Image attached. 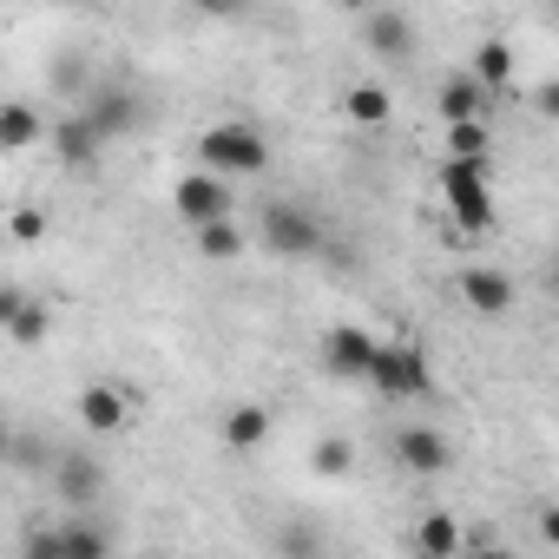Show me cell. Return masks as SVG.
<instances>
[{
  "mask_svg": "<svg viewBox=\"0 0 559 559\" xmlns=\"http://www.w3.org/2000/svg\"><path fill=\"white\" fill-rule=\"evenodd\" d=\"M73 408L93 435H126L132 428V389H119V382H86Z\"/></svg>",
  "mask_w": 559,
  "mask_h": 559,
  "instance_id": "obj_8",
  "label": "cell"
},
{
  "mask_svg": "<svg viewBox=\"0 0 559 559\" xmlns=\"http://www.w3.org/2000/svg\"><path fill=\"white\" fill-rule=\"evenodd\" d=\"M53 461H60V454H53L40 435H14V448H8V467H34V474H40V467H53Z\"/></svg>",
  "mask_w": 559,
  "mask_h": 559,
  "instance_id": "obj_26",
  "label": "cell"
},
{
  "mask_svg": "<svg viewBox=\"0 0 559 559\" xmlns=\"http://www.w3.org/2000/svg\"><path fill=\"white\" fill-rule=\"evenodd\" d=\"M448 158L480 165L487 158V126H448Z\"/></svg>",
  "mask_w": 559,
  "mask_h": 559,
  "instance_id": "obj_25",
  "label": "cell"
},
{
  "mask_svg": "<svg viewBox=\"0 0 559 559\" xmlns=\"http://www.w3.org/2000/svg\"><path fill=\"white\" fill-rule=\"evenodd\" d=\"M257 237H263V250H276V257H317V250H323V224H317V211H304V204H263V211H257Z\"/></svg>",
  "mask_w": 559,
  "mask_h": 559,
  "instance_id": "obj_4",
  "label": "cell"
},
{
  "mask_svg": "<svg viewBox=\"0 0 559 559\" xmlns=\"http://www.w3.org/2000/svg\"><path fill=\"white\" fill-rule=\"evenodd\" d=\"M454 552H461V520L448 507L421 513L415 520V559H454Z\"/></svg>",
  "mask_w": 559,
  "mask_h": 559,
  "instance_id": "obj_16",
  "label": "cell"
},
{
  "mask_svg": "<svg viewBox=\"0 0 559 559\" xmlns=\"http://www.w3.org/2000/svg\"><path fill=\"white\" fill-rule=\"evenodd\" d=\"M276 559H323V533L310 520H284L276 526Z\"/></svg>",
  "mask_w": 559,
  "mask_h": 559,
  "instance_id": "obj_23",
  "label": "cell"
},
{
  "mask_svg": "<svg viewBox=\"0 0 559 559\" xmlns=\"http://www.w3.org/2000/svg\"><path fill=\"white\" fill-rule=\"evenodd\" d=\"M461 297H467V310L487 317V323L513 317V304H520L513 276H507V270H487V263H467V270H461Z\"/></svg>",
  "mask_w": 559,
  "mask_h": 559,
  "instance_id": "obj_7",
  "label": "cell"
},
{
  "mask_svg": "<svg viewBox=\"0 0 559 559\" xmlns=\"http://www.w3.org/2000/svg\"><path fill=\"white\" fill-rule=\"evenodd\" d=\"M369 389H376V395H389V402H421V395H435V369H428L421 343H408V336H395V343H376Z\"/></svg>",
  "mask_w": 559,
  "mask_h": 559,
  "instance_id": "obj_2",
  "label": "cell"
},
{
  "mask_svg": "<svg viewBox=\"0 0 559 559\" xmlns=\"http://www.w3.org/2000/svg\"><path fill=\"white\" fill-rule=\"evenodd\" d=\"M47 330H53V310H47L40 297H27V304H21V317L8 323V343H21V349H34V343H47Z\"/></svg>",
  "mask_w": 559,
  "mask_h": 559,
  "instance_id": "obj_24",
  "label": "cell"
},
{
  "mask_svg": "<svg viewBox=\"0 0 559 559\" xmlns=\"http://www.w3.org/2000/svg\"><path fill=\"white\" fill-rule=\"evenodd\" d=\"M60 559H112V533L93 513H73L60 520Z\"/></svg>",
  "mask_w": 559,
  "mask_h": 559,
  "instance_id": "obj_17",
  "label": "cell"
},
{
  "mask_svg": "<svg viewBox=\"0 0 559 559\" xmlns=\"http://www.w3.org/2000/svg\"><path fill=\"white\" fill-rule=\"evenodd\" d=\"M369 362H376V336H369L362 323H336V330L323 336V369H330L336 382H369Z\"/></svg>",
  "mask_w": 559,
  "mask_h": 559,
  "instance_id": "obj_6",
  "label": "cell"
},
{
  "mask_svg": "<svg viewBox=\"0 0 559 559\" xmlns=\"http://www.w3.org/2000/svg\"><path fill=\"white\" fill-rule=\"evenodd\" d=\"M47 139H53V152H60V165H67V171L93 165V152H99V139H93V126H86L80 112H67L60 126H47Z\"/></svg>",
  "mask_w": 559,
  "mask_h": 559,
  "instance_id": "obj_18",
  "label": "cell"
},
{
  "mask_svg": "<svg viewBox=\"0 0 559 559\" xmlns=\"http://www.w3.org/2000/svg\"><path fill=\"white\" fill-rule=\"evenodd\" d=\"M21 559H60V526H27L21 533Z\"/></svg>",
  "mask_w": 559,
  "mask_h": 559,
  "instance_id": "obj_28",
  "label": "cell"
},
{
  "mask_svg": "<svg viewBox=\"0 0 559 559\" xmlns=\"http://www.w3.org/2000/svg\"><path fill=\"white\" fill-rule=\"evenodd\" d=\"M441 191H448V211H454L461 230H474V237L493 230V185H487V165L448 158V165H441Z\"/></svg>",
  "mask_w": 559,
  "mask_h": 559,
  "instance_id": "obj_3",
  "label": "cell"
},
{
  "mask_svg": "<svg viewBox=\"0 0 559 559\" xmlns=\"http://www.w3.org/2000/svg\"><path fill=\"white\" fill-rule=\"evenodd\" d=\"M198 237V257L204 263H237L243 257V224L230 217V224H204V230H191Z\"/></svg>",
  "mask_w": 559,
  "mask_h": 559,
  "instance_id": "obj_22",
  "label": "cell"
},
{
  "mask_svg": "<svg viewBox=\"0 0 559 559\" xmlns=\"http://www.w3.org/2000/svg\"><path fill=\"white\" fill-rule=\"evenodd\" d=\"M533 533H539V539H559V513H552V507H539V526H533Z\"/></svg>",
  "mask_w": 559,
  "mask_h": 559,
  "instance_id": "obj_30",
  "label": "cell"
},
{
  "mask_svg": "<svg viewBox=\"0 0 559 559\" xmlns=\"http://www.w3.org/2000/svg\"><path fill=\"white\" fill-rule=\"evenodd\" d=\"M343 112H349V126H389L395 99H389V86L362 80V86H349V93H343Z\"/></svg>",
  "mask_w": 559,
  "mask_h": 559,
  "instance_id": "obj_20",
  "label": "cell"
},
{
  "mask_svg": "<svg viewBox=\"0 0 559 559\" xmlns=\"http://www.w3.org/2000/svg\"><path fill=\"white\" fill-rule=\"evenodd\" d=\"M171 211H178L191 230H204V224H230V211H237V185H224V178H211V171H185L178 191H171Z\"/></svg>",
  "mask_w": 559,
  "mask_h": 559,
  "instance_id": "obj_5",
  "label": "cell"
},
{
  "mask_svg": "<svg viewBox=\"0 0 559 559\" xmlns=\"http://www.w3.org/2000/svg\"><path fill=\"white\" fill-rule=\"evenodd\" d=\"M21 304H27V290H21V284H8V276H0V336H8V323L21 317Z\"/></svg>",
  "mask_w": 559,
  "mask_h": 559,
  "instance_id": "obj_29",
  "label": "cell"
},
{
  "mask_svg": "<svg viewBox=\"0 0 559 559\" xmlns=\"http://www.w3.org/2000/svg\"><path fill=\"white\" fill-rule=\"evenodd\" d=\"M191 171H211L224 185L257 178V171H270V139L257 126H243V119H217V126L198 132V165Z\"/></svg>",
  "mask_w": 559,
  "mask_h": 559,
  "instance_id": "obj_1",
  "label": "cell"
},
{
  "mask_svg": "<svg viewBox=\"0 0 559 559\" xmlns=\"http://www.w3.org/2000/svg\"><path fill=\"white\" fill-rule=\"evenodd\" d=\"M310 474H317V480H349V474H356V441H349V435H323V441L310 448Z\"/></svg>",
  "mask_w": 559,
  "mask_h": 559,
  "instance_id": "obj_21",
  "label": "cell"
},
{
  "mask_svg": "<svg viewBox=\"0 0 559 559\" xmlns=\"http://www.w3.org/2000/svg\"><path fill=\"white\" fill-rule=\"evenodd\" d=\"M8 237H14V243H40V237H47V211H40V204H21V211L8 217Z\"/></svg>",
  "mask_w": 559,
  "mask_h": 559,
  "instance_id": "obj_27",
  "label": "cell"
},
{
  "mask_svg": "<svg viewBox=\"0 0 559 559\" xmlns=\"http://www.w3.org/2000/svg\"><path fill=\"white\" fill-rule=\"evenodd\" d=\"M80 119L93 126V139L106 145V139H119V132H132L139 126V99L132 93H99V99H86L80 106Z\"/></svg>",
  "mask_w": 559,
  "mask_h": 559,
  "instance_id": "obj_15",
  "label": "cell"
},
{
  "mask_svg": "<svg viewBox=\"0 0 559 559\" xmlns=\"http://www.w3.org/2000/svg\"><path fill=\"white\" fill-rule=\"evenodd\" d=\"M47 145V112L34 99H0V152H34Z\"/></svg>",
  "mask_w": 559,
  "mask_h": 559,
  "instance_id": "obj_13",
  "label": "cell"
},
{
  "mask_svg": "<svg viewBox=\"0 0 559 559\" xmlns=\"http://www.w3.org/2000/svg\"><path fill=\"white\" fill-rule=\"evenodd\" d=\"M8 448H14V421H0V467H8Z\"/></svg>",
  "mask_w": 559,
  "mask_h": 559,
  "instance_id": "obj_31",
  "label": "cell"
},
{
  "mask_svg": "<svg viewBox=\"0 0 559 559\" xmlns=\"http://www.w3.org/2000/svg\"><path fill=\"white\" fill-rule=\"evenodd\" d=\"M435 106H441V126H487V112H493V99L467 73H448L441 93H435Z\"/></svg>",
  "mask_w": 559,
  "mask_h": 559,
  "instance_id": "obj_12",
  "label": "cell"
},
{
  "mask_svg": "<svg viewBox=\"0 0 559 559\" xmlns=\"http://www.w3.org/2000/svg\"><path fill=\"white\" fill-rule=\"evenodd\" d=\"M53 493H60L73 513H93L99 493H106V467H99L93 454H60V461H53Z\"/></svg>",
  "mask_w": 559,
  "mask_h": 559,
  "instance_id": "obj_9",
  "label": "cell"
},
{
  "mask_svg": "<svg viewBox=\"0 0 559 559\" xmlns=\"http://www.w3.org/2000/svg\"><path fill=\"white\" fill-rule=\"evenodd\" d=\"M467 559H513V552H507V546H474Z\"/></svg>",
  "mask_w": 559,
  "mask_h": 559,
  "instance_id": "obj_32",
  "label": "cell"
},
{
  "mask_svg": "<svg viewBox=\"0 0 559 559\" xmlns=\"http://www.w3.org/2000/svg\"><path fill=\"white\" fill-rule=\"evenodd\" d=\"M362 40H369V53H382V60H408V53L421 47V27H415L402 8H369V14H362Z\"/></svg>",
  "mask_w": 559,
  "mask_h": 559,
  "instance_id": "obj_10",
  "label": "cell"
},
{
  "mask_svg": "<svg viewBox=\"0 0 559 559\" xmlns=\"http://www.w3.org/2000/svg\"><path fill=\"white\" fill-rule=\"evenodd\" d=\"M224 441H230L237 454L263 448V441H270V408H257V402H237V408L224 415Z\"/></svg>",
  "mask_w": 559,
  "mask_h": 559,
  "instance_id": "obj_19",
  "label": "cell"
},
{
  "mask_svg": "<svg viewBox=\"0 0 559 559\" xmlns=\"http://www.w3.org/2000/svg\"><path fill=\"white\" fill-rule=\"evenodd\" d=\"M395 461H402V474H448L454 448H448V435H435L428 421H408V428L395 435Z\"/></svg>",
  "mask_w": 559,
  "mask_h": 559,
  "instance_id": "obj_11",
  "label": "cell"
},
{
  "mask_svg": "<svg viewBox=\"0 0 559 559\" xmlns=\"http://www.w3.org/2000/svg\"><path fill=\"white\" fill-rule=\"evenodd\" d=\"M513 73H520V53H513L507 40H480V47H474V67H467V80H474V86H480L493 106H500V93L513 86Z\"/></svg>",
  "mask_w": 559,
  "mask_h": 559,
  "instance_id": "obj_14",
  "label": "cell"
}]
</instances>
